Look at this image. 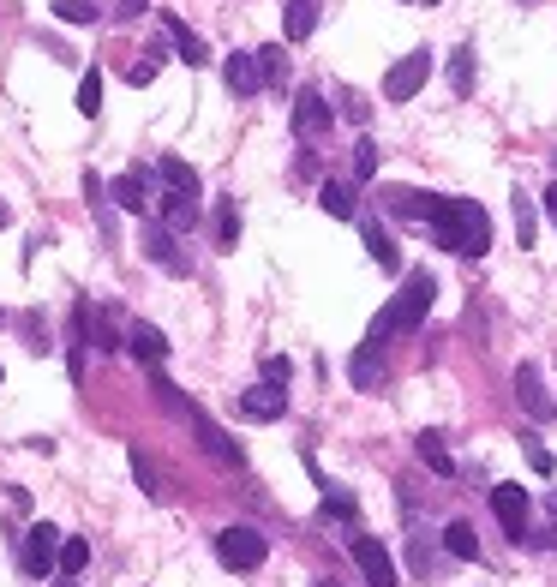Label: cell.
I'll use <instances>...</instances> for the list:
<instances>
[{"mask_svg": "<svg viewBox=\"0 0 557 587\" xmlns=\"http://www.w3.org/2000/svg\"><path fill=\"white\" fill-rule=\"evenodd\" d=\"M222 78H228V90L246 102V96H258L264 90V66H258V48H246V54H228L222 60Z\"/></svg>", "mask_w": 557, "mask_h": 587, "instance_id": "11", "label": "cell"}, {"mask_svg": "<svg viewBox=\"0 0 557 587\" xmlns=\"http://www.w3.org/2000/svg\"><path fill=\"white\" fill-rule=\"evenodd\" d=\"M318 587H342V582H318Z\"/></svg>", "mask_w": 557, "mask_h": 587, "instance_id": "43", "label": "cell"}, {"mask_svg": "<svg viewBox=\"0 0 557 587\" xmlns=\"http://www.w3.org/2000/svg\"><path fill=\"white\" fill-rule=\"evenodd\" d=\"M156 174H162V186H168V192H192V198H198V168H192L186 156H162V162H156Z\"/></svg>", "mask_w": 557, "mask_h": 587, "instance_id": "24", "label": "cell"}, {"mask_svg": "<svg viewBox=\"0 0 557 587\" xmlns=\"http://www.w3.org/2000/svg\"><path fill=\"white\" fill-rule=\"evenodd\" d=\"M384 204H390L396 216H414V222H432V216H438V198L420 192V186H384Z\"/></svg>", "mask_w": 557, "mask_h": 587, "instance_id": "17", "label": "cell"}, {"mask_svg": "<svg viewBox=\"0 0 557 587\" xmlns=\"http://www.w3.org/2000/svg\"><path fill=\"white\" fill-rule=\"evenodd\" d=\"M330 120H336V108H330L318 90H300V96H294V132H300V138H324Z\"/></svg>", "mask_w": 557, "mask_h": 587, "instance_id": "12", "label": "cell"}, {"mask_svg": "<svg viewBox=\"0 0 557 587\" xmlns=\"http://www.w3.org/2000/svg\"><path fill=\"white\" fill-rule=\"evenodd\" d=\"M546 210H552V216H557V180H552V186H546Z\"/></svg>", "mask_w": 557, "mask_h": 587, "instance_id": "40", "label": "cell"}, {"mask_svg": "<svg viewBox=\"0 0 557 587\" xmlns=\"http://www.w3.org/2000/svg\"><path fill=\"white\" fill-rule=\"evenodd\" d=\"M426 78H432V48L402 54V60L384 72V102H414V96L426 90Z\"/></svg>", "mask_w": 557, "mask_h": 587, "instance_id": "4", "label": "cell"}, {"mask_svg": "<svg viewBox=\"0 0 557 587\" xmlns=\"http://www.w3.org/2000/svg\"><path fill=\"white\" fill-rule=\"evenodd\" d=\"M348 378H354V390H378L384 384V342H360L354 348V360H348Z\"/></svg>", "mask_w": 557, "mask_h": 587, "instance_id": "14", "label": "cell"}, {"mask_svg": "<svg viewBox=\"0 0 557 587\" xmlns=\"http://www.w3.org/2000/svg\"><path fill=\"white\" fill-rule=\"evenodd\" d=\"M60 546H66V540H60V528H54V522H36V528L24 534V576H36V582H42L48 570H60Z\"/></svg>", "mask_w": 557, "mask_h": 587, "instance_id": "5", "label": "cell"}, {"mask_svg": "<svg viewBox=\"0 0 557 587\" xmlns=\"http://www.w3.org/2000/svg\"><path fill=\"white\" fill-rule=\"evenodd\" d=\"M312 30H318V0H288L282 6V36L288 42H306Z\"/></svg>", "mask_w": 557, "mask_h": 587, "instance_id": "21", "label": "cell"}, {"mask_svg": "<svg viewBox=\"0 0 557 587\" xmlns=\"http://www.w3.org/2000/svg\"><path fill=\"white\" fill-rule=\"evenodd\" d=\"M126 462H132V480H138V486H144V498H156V492H162V486H156V468H150V462H144V450H132V456H126Z\"/></svg>", "mask_w": 557, "mask_h": 587, "instance_id": "34", "label": "cell"}, {"mask_svg": "<svg viewBox=\"0 0 557 587\" xmlns=\"http://www.w3.org/2000/svg\"><path fill=\"white\" fill-rule=\"evenodd\" d=\"M492 516L504 522L510 540H528V492L522 486H492Z\"/></svg>", "mask_w": 557, "mask_h": 587, "instance_id": "10", "label": "cell"}, {"mask_svg": "<svg viewBox=\"0 0 557 587\" xmlns=\"http://www.w3.org/2000/svg\"><path fill=\"white\" fill-rule=\"evenodd\" d=\"M318 204H324L336 222L360 216V198H354V186H348V180H324V186H318Z\"/></svg>", "mask_w": 557, "mask_h": 587, "instance_id": "22", "label": "cell"}, {"mask_svg": "<svg viewBox=\"0 0 557 587\" xmlns=\"http://www.w3.org/2000/svg\"><path fill=\"white\" fill-rule=\"evenodd\" d=\"M360 234H366V252H372V264H378V270H402V252H396V240L384 234V222H372V216H366V222H360Z\"/></svg>", "mask_w": 557, "mask_h": 587, "instance_id": "20", "label": "cell"}, {"mask_svg": "<svg viewBox=\"0 0 557 587\" xmlns=\"http://www.w3.org/2000/svg\"><path fill=\"white\" fill-rule=\"evenodd\" d=\"M6 222H12V210H6V204H0V228H6Z\"/></svg>", "mask_w": 557, "mask_h": 587, "instance_id": "41", "label": "cell"}, {"mask_svg": "<svg viewBox=\"0 0 557 587\" xmlns=\"http://www.w3.org/2000/svg\"><path fill=\"white\" fill-rule=\"evenodd\" d=\"M108 204H120V210H132V216H144V204H150V186H144V168H126V174H114V180H108Z\"/></svg>", "mask_w": 557, "mask_h": 587, "instance_id": "16", "label": "cell"}, {"mask_svg": "<svg viewBox=\"0 0 557 587\" xmlns=\"http://www.w3.org/2000/svg\"><path fill=\"white\" fill-rule=\"evenodd\" d=\"M126 348H132L138 366H162V360H168V336H162L156 324H132V330H126Z\"/></svg>", "mask_w": 557, "mask_h": 587, "instance_id": "18", "label": "cell"}, {"mask_svg": "<svg viewBox=\"0 0 557 587\" xmlns=\"http://www.w3.org/2000/svg\"><path fill=\"white\" fill-rule=\"evenodd\" d=\"M426 228H432L438 246H450V252H462V258H486V252H492V216H486V204H474V198H438V216H432Z\"/></svg>", "mask_w": 557, "mask_h": 587, "instance_id": "1", "label": "cell"}, {"mask_svg": "<svg viewBox=\"0 0 557 587\" xmlns=\"http://www.w3.org/2000/svg\"><path fill=\"white\" fill-rule=\"evenodd\" d=\"M144 6H150V0H120V6H114V18H120V24H132V18H144Z\"/></svg>", "mask_w": 557, "mask_h": 587, "instance_id": "39", "label": "cell"}, {"mask_svg": "<svg viewBox=\"0 0 557 587\" xmlns=\"http://www.w3.org/2000/svg\"><path fill=\"white\" fill-rule=\"evenodd\" d=\"M516 402H522L540 426L557 414V402L546 396V378H540V366H534V360H522V366H516Z\"/></svg>", "mask_w": 557, "mask_h": 587, "instance_id": "9", "label": "cell"}, {"mask_svg": "<svg viewBox=\"0 0 557 587\" xmlns=\"http://www.w3.org/2000/svg\"><path fill=\"white\" fill-rule=\"evenodd\" d=\"M342 114H348V120L360 126V120H366L372 108H366V96H360V90H342Z\"/></svg>", "mask_w": 557, "mask_h": 587, "instance_id": "37", "label": "cell"}, {"mask_svg": "<svg viewBox=\"0 0 557 587\" xmlns=\"http://www.w3.org/2000/svg\"><path fill=\"white\" fill-rule=\"evenodd\" d=\"M522 450H528V462H534V474H552V450H546L540 438H528Z\"/></svg>", "mask_w": 557, "mask_h": 587, "instance_id": "38", "label": "cell"}, {"mask_svg": "<svg viewBox=\"0 0 557 587\" xmlns=\"http://www.w3.org/2000/svg\"><path fill=\"white\" fill-rule=\"evenodd\" d=\"M432 300H438V282H432V270H408V282H402V294L372 318V342H384L390 348V336H408V330H420L426 324V312H432Z\"/></svg>", "mask_w": 557, "mask_h": 587, "instance_id": "2", "label": "cell"}, {"mask_svg": "<svg viewBox=\"0 0 557 587\" xmlns=\"http://www.w3.org/2000/svg\"><path fill=\"white\" fill-rule=\"evenodd\" d=\"M372 174H378V144L360 138V144H354V180H372Z\"/></svg>", "mask_w": 557, "mask_h": 587, "instance_id": "33", "label": "cell"}, {"mask_svg": "<svg viewBox=\"0 0 557 587\" xmlns=\"http://www.w3.org/2000/svg\"><path fill=\"white\" fill-rule=\"evenodd\" d=\"M144 258L156 264V270H168V276H192V264L180 258V246H174V228L156 216V222H144Z\"/></svg>", "mask_w": 557, "mask_h": 587, "instance_id": "6", "label": "cell"}, {"mask_svg": "<svg viewBox=\"0 0 557 587\" xmlns=\"http://www.w3.org/2000/svg\"><path fill=\"white\" fill-rule=\"evenodd\" d=\"M258 66H264V84H282V78H288V54H282V42L258 48Z\"/></svg>", "mask_w": 557, "mask_h": 587, "instance_id": "30", "label": "cell"}, {"mask_svg": "<svg viewBox=\"0 0 557 587\" xmlns=\"http://www.w3.org/2000/svg\"><path fill=\"white\" fill-rule=\"evenodd\" d=\"M216 558H222V570L246 576V570H258V564L270 558V546H264L258 528H222V534H216Z\"/></svg>", "mask_w": 557, "mask_h": 587, "instance_id": "3", "label": "cell"}, {"mask_svg": "<svg viewBox=\"0 0 557 587\" xmlns=\"http://www.w3.org/2000/svg\"><path fill=\"white\" fill-rule=\"evenodd\" d=\"M414 450H420V462H426L432 474H444V480L456 474V456H450V444H444V432H420V438H414Z\"/></svg>", "mask_w": 557, "mask_h": 587, "instance_id": "23", "label": "cell"}, {"mask_svg": "<svg viewBox=\"0 0 557 587\" xmlns=\"http://www.w3.org/2000/svg\"><path fill=\"white\" fill-rule=\"evenodd\" d=\"M288 378H294L288 354H270V360H264V384H288Z\"/></svg>", "mask_w": 557, "mask_h": 587, "instance_id": "36", "label": "cell"}, {"mask_svg": "<svg viewBox=\"0 0 557 587\" xmlns=\"http://www.w3.org/2000/svg\"><path fill=\"white\" fill-rule=\"evenodd\" d=\"M162 222H168L174 234H192V228H198V198H192V192H162Z\"/></svg>", "mask_w": 557, "mask_h": 587, "instance_id": "19", "label": "cell"}, {"mask_svg": "<svg viewBox=\"0 0 557 587\" xmlns=\"http://www.w3.org/2000/svg\"><path fill=\"white\" fill-rule=\"evenodd\" d=\"M534 228H540V222H534V198H528V192H516V240H522V246H534Z\"/></svg>", "mask_w": 557, "mask_h": 587, "instance_id": "31", "label": "cell"}, {"mask_svg": "<svg viewBox=\"0 0 557 587\" xmlns=\"http://www.w3.org/2000/svg\"><path fill=\"white\" fill-rule=\"evenodd\" d=\"M48 12L60 24H96V0H48Z\"/></svg>", "mask_w": 557, "mask_h": 587, "instance_id": "29", "label": "cell"}, {"mask_svg": "<svg viewBox=\"0 0 557 587\" xmlns=\"http://www.w3.org/2000/svg\"><path fill=\"white\" fill-rule=\"evenodd\" d=\"M162 30H168L174 54H180L186 66H210V48H204V36H198V30H192L186 18H174V12H168V18H162Z\"/></svg>", "mask_w": 557, "mask_h": 587, "instance_id": "15", "label": "cell"}, {"mask_svg": "<svg viewBox=\"0 0 557 587\" xmlns=\"http://www.w3.org/2000/svg\"><path fill=\"white\" fill-rule=\"evenodd\" d=\"M156 66H162V60H156V54H144V60H132V66H126V78H132V84H156Z\"/></svg>", "mask_w": 557, "mask_h": 587, "instance_id": "35", "label": "cell"}, {"mask_svg": "<svg viewBox=\"0 0 557 587\" xmlns=\"http://www.w3.org/2000/svg\"><path fill=\"white\" fill-rule=\"evenodd\" d=\"M96 108H102V72L90 66V72L78 78V114H84V120H96Z\"/></svg>", "mask_w": 557, "mask_h": 587, "instance_id": "28", "label": "cell"}, {"mask_svg": "<svg viewBox=\"0 0 557 587\" xmlns=\"http://www.w3.org/2000/svg\"><path fill=\"white\" fill-rule=\"evenodd\" d=\"M60 587H72V582H60Z\"/></svg>", "mask_w": 557, "mask_h": 587, "instance_id": "44", "label": "cell"}, {"mask_svg": "<svg viewBox=\"0 0 557 587\" xmlns=\"http://www.w3.org/2000/svg\"><path fill=\"white\" fill-rule=\"evenodd\" d=\"M444 546H450V558H462V564L480 558V534H474L468 522H450V528H444Z\"/></svg>", "mask_w": 557, "mask_h": 587, "instance_id": "26", "label": "cell"}, {"mask_svg": "<svg viewBox=\"0 0 557 587\" xmlns=\"http://www.w3.org/2000/svg\"><path fill=\"white\" fill-rule=\"evenodd\" d=\"M432 6H438V0H432Z\"/></svg>", "mask_w": 557, "mask_h": 587, "instance_id": "46", "label": "cell"}, {"mask_svg": "<svg viewBox=\"0 0 557 587\" xmlns=\"http://www.w3.org/2000/svg\"><path fill=\"white\" fill-rule=\"evenodd\" d=\"M72 324H78V342H84V348H102V354H108V348H120V336H114L108 312H96L90 300H78V306H72Z\"/></svg>", "mask_w": 557, "mask_h": 587, "instance_id": "13", "label": "cell"}, {"mask_svg": "<svg viewBox=\"0 0 557 587\" xmlns=\"http://www.w3.org/2000/svg\"><path fill=\"white\" fill-rule=\"evenodd\" d=\"M84 564H90V540H66L60 546V576H78Z\"/></svg>", "mask_w": 557, "mask_h": 587, "instance_id": "32", "label": "cell"}, {"mask_svg": "<svg viewBox=\"0 0 557 587\" xmlns=\"http://www.w3.org/2000/svg\"><path fill=\"white\" fill-rule=\"evenodd\" d=\"M450 90L456 96H474V48H456L450 54Z\"/></svg>", "mask_w": 557, "mask_h": 587, "instance_id": "27", "label": "cell"}, {"mask_svg": "<svg viewBox=\"0 0 557 587\" xmlns=\"http://www.w3.org/2000/svg\"><path fill=\"white\" fill-rule=\"evenodd\" d=\"M552 516H557V492H552Z\"/></svg>", "mask_w": 557, "mask_h": 587, "instance_id": "42", "label": "cell"}, {"mask_svg": "<svg viewBox=\"0 0 557 587\" xmlns=\"http://www.w3.org/2000/svg\"><path fill=\"white\" fill-rule=\"evenodd\" d=\"M0 378H6V372H0Z\"/></svg>", "mask_w": 557, "mask_h": 587, "instance_id": "45", "label": "cell"}, {"mask_svg": "<svg viewBox=\"0 0 557 587\" xmlns=\"http://www.w3.org/2000/svg\"><path fill=\"white\" fill-rule=\"evenodd\" d=\"M216 246H240V198H222L216 204Z\"/></svg>", "mask_w": 557, "mask_h": 587, "instance_id": "25", "label": "cell"}, {"mask_svg": "<svg viewBox=\"0 0 557 587\" xmlns=\"http://www.w3.org/2000/svg\"><path fill=\"white\" fill-rule=\"evenodd\" d=\"M282 414H288V390H282V384H252V390H240V420L270 426V420H282Z\"/></svg>", "mask_w": 557, "mask_h": 587, "instance_id": "8", "label": "cell"}, {"mask_svg": "<svg viewBox=\"0 0 557 587\" xmlns=\"http://www.w3.org/2000/svg\"><path fill=\"white\" fill-rule=\"evenodd\" d=\"M354 564H360V576H366L372 587H396V558L384 552V540L354 534Z\"/></svg>", "mask_w": 557, "mask_h": 587, "instance_id": "7", "label": "cell"}]
</instances>
